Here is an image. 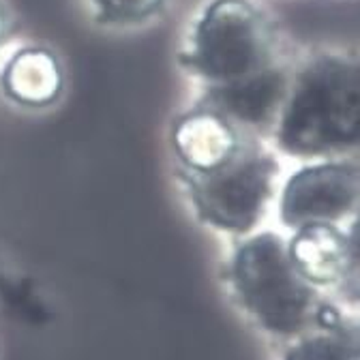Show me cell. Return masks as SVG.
I'll list each match as a JSON object with an SVG mask.
<instances>
[{"mask_svg": "<svg viewBox=\"0 0 360 360\" xmlns=\"http://www.w3.org/2000/svg\"><path fill=\"white\" fill-rule=\"evenodd\" d=\"M268 140L277 153L302 161L354 153L360 142L358 58L322 50L294 65L283 108Z\"/></svg>", "mask_w": 360, "mask_h": 360, "instance_id": "obj_1", "label": "cell"}, {"mask_svg": "<svg viewBox=\"0 0 360 360\" xmlns=\"http://www.w3.org/2000/svg\"><path fill=\"white\" fill-rule=\"evenodd\" d=\"M281 60L277 26L253 0H208L178 54L202 88L247 79Z\"/></svg>", "mask_w": 360, "mask_h": 360, "instance_id": "obj_2", "label": "cell"}, {"mask_svg": "<svg viewBox=\"0 0 360 360\" xmlns=\"http://www.w3.org/2000/svg\"><path fill=\"white\" fill-rule=\"evenodd\" d=\"M230 285L249 318L268 335L296 339L315 328L322 298L292 262L277 232L243 236L230 259Z\"/></svg>", "mask_w": 360, "mask_h": 360, "instance_id": "obj_3", "label": "cell"}, {"mask_svg": "<svg viewBox=\"0 0 360 360\" xmlns=\"http://www.w3.org/2000/svg\"><path fill=\"white\" fill-rule=\"evenodd\" d=\"M198 219L208 228L247 236L264 221L279 191L281 165L262 140L249 138L219 167L206 172L178 169Z\"/></svg>", "mask_w": 360, "mask_h": 360, "instance_id": "obj_4", "label": "cell"}, {"mask_svg": "<svg viewBox=\"0 0 360 360\" xmlns=\"http://www.w3.org/2000/svg\"><path fill=\"white\" fill-rule=\"evenodd\" d=\"M358 163L345 157L318 159L298 167L279 189V221L292 232L304 225H343L358 212Z\"/></svg>", "mask_w": 360, "mask_h": 360, "instance_id": "obj_5", "label": "cell"}, {"mask_svg": "<svg viewBox=\"0 0 360 360\" xmlns=\"http://www.w3.org/2000/svg\"><path fill=\"white\" fill-rule=\"evenodd\" d=\"M290 75L292 65L281 60L247 79L202 88L198 103L221 114L245 135L264 140L270 138V131L279 118L288 95Z\"/></svg>", "mask_w": 360, "mask_h": 360, "instance_id": "obj_6", "label": "cell"}, {"mask_svg": "<svg viewBox=\"0 0 360 360\" xmlns=\"http://www.w3.org/2000/svg\"><path fill=\"white\" fill-rule=\"evenodd\" d=\"M290 257L298 273L315 288L345 283L347 277L356 279L358 270V225L349 230L341 225L318 223L294 230L288 240Z\"/></svg>", "mask_w": 360, "mask_h": 360, "instance_id": "obj_7", "label": "cell"}, {"mask_svg": "<svg viewBox=\"0 0 360 360\" xmlns=\"http://www.w3.org/2000/svg\"><path fill=\"white\" fill-rule=\"evenodd\" d=\"M251 138L214 110L195 103L172 124V150L183 172H206L234 157Z\"/></svg>", "mask_w": 360, "mask_h": 360, "instance_id": "obj_8", "label": "cell"}, {"mask_svg": "<svg viewBox=\"0 0 360 360\" xmlns=\"http://www.w3.org/2000/svg\"><path fill=\"white\" fill-rule=\"evenodd\" d=\"M3 95L22 108H50L65 90V69L58 56L39 45L13 52L0 71Z\"/></svg>", "mask_w": 360, "mask_h": 360, "instance_id": "obj_9", "label": "cell"}, {"mask_svg": "<svg viewBox=\"0 0 360 360\" xmlns=\"http://www.w3.org/2000/svg\"><path fill=\"white\" fill-rule=\"evenodd\" d=\"M285 360H360L358 330L345 322L330 328H311L294 339Z\"/></svg>", "mask_w": 360, "mask_h": 360, "instance_id": "obj_10", "label": "cell"}, {"mask_svg": "<svg viewBox=\"0 0 360 360\" xmlns=\"http://www.w3.org/2000/svg\"><path fill=\"white\" fill-rule=\"evenodd\" d=\"M88 5L99 24L129 28L161 15L169 0H88Z\"/></svg>", "mask_w": 360, "mask_h": 360, "instance_id": "obj_11", "label": "cell"}, {"mask_svg": "<svg viewBox=\"0 0 360 360\" xmlns=\"http://www.w3.org/2000/svg\"><path fill=\"white\" fill-rule=\"evenodd\" d=\"M13 30H15V18L5 0H0V48L7 43V39L13 34Z\"/></svg>", "mask_w": 360, "mask_h": 360, "instance_id": "obj_12", "label": "cell"}]
</instances>
